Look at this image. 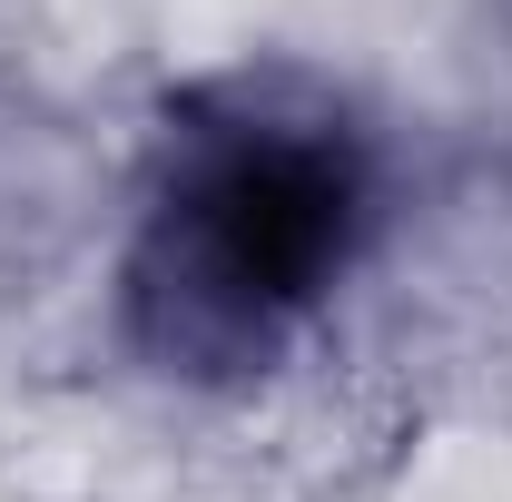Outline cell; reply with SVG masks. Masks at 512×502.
Masks as SVG:
<instances>
[{"mask_svg": "<svg viewBox=\"0 0 512 502\" xmlns=\"http://www.w3.org/2000/svg\"><path fill=\"white\" fill-rule=\"evenodd\" d=\"M375 217L365 138L296 79H217L168 148L119 266L128 345L178 384H256L345 286Z\"/></svg>", "mask_w": 512, "mask_h": 502, "instance_id": "obj_1", "label": "cell"}]
</instances>
